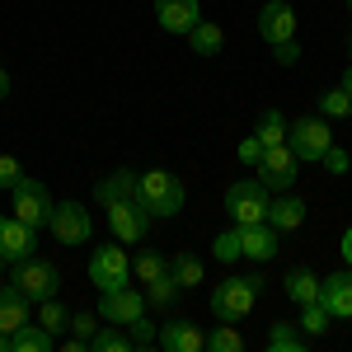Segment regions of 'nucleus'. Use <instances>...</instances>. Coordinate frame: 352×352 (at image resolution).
Segmentation results:
<instances>
[{
    "instance_id": "nucleus-38",
    "label": "nucleus",
    "mask_w": 352,
    "mask_h": 352,
    "mask_svg": "<svg viewBox=\"0 0 352 352\" xmlns=\"http://www.w3.org/2000/svg\"><path fill=\"white\" fill-rule=\"evenodd\" d=\"M19 179H24V169H19V160H14V155H0V188L10 192L14 184H19Z\"/></svg>"
},
{
    "instance_id": "nucleus-43",
    "label": "nucleus",
    "mask_w": 352,
    "mask_h": 352,
    "mask_svg": "<svg viewBox=\"0 0 352 352\" xmlns=\"http://www.w3.org/2000/svg\"><path fill=\"white\" fill-rule=\"evenodd\" d=\"M338 85L348 89V99H352V66H348V71H343V80H338Z\"/></svg>"
},
{
    "instance_id": "nucleus-4",
    "label": "nucleus",
    "mask_w": 352,
    "mask_h": 352,
    "mask_svg": "<svg viewBox=\"0 0 352 352\" xmlns=\"http://www.w3.org/2000/svg\"><path fill=\"white\" fill-rule=\"evenodd\" d=\"M287 146L296 151L300 164H315L324 155L329 146H333V127H329V118H296V122H287Z\"/></svg>"
},
{
    "instance_id": "nucleus-28",
    "label": "nucleus",
    "mask_w": 352,
    "mask_h": 352,
    "mask_svg": "<svg viewBox=\"0 0 352 352\" xmlns=\"http://www.w3.org/2000/svg\"><path fill=\"white\" fill-rule=\"evenodd\" d=\"M254 136L263 141V151H268V146H282V141H287V118H282L277 109H263V118H258Z\"/></svg>"
},
{
    "instance_id": "nucleus-17",
    "label": "nucleus",
    "mask_w": 352,
    "mask_h": 352,
    "mask_svg": "<svg viewBox=\"0 0 352 352\" xmlns=\"http://www.w3.org/2000/svg\"><path fill=\"white\" fill-rule=\"evenodd\" d=\"M155 19H160L164 33L188 38V28L202 19V5H197V0H155Z\"/></svg>"
},
{
    "instance_id": "nucleus-1",
    "label": "nucleus",
    "mask_w": 352,
    "mask_h": 352,
    "mask_svg": "<svg viewBox=\"0 0 352 352\" xmlns=\"http://www.w3.org/2000/svg\"><path fill=\"white\" fill-rule=\"evenodd\" d=\"M136 202L146 207L151 221H169V217L184 212L188 188H184V179L169 174V169H146V174H136Z\"/></svg>"
},
{
    "instance_id": "nucleus-45",
    "label": "nucleus",
    "mask_w": 352,
    "mask_h": 352,
    "mask_svg": "<svg viewBox=\"0 0 352 352\" xmlns=\"http://www.w3.org/2000/svg\"><path fill=\"white\" fill-rule=\"evenodd\" d=\"M343 5H348V14H352V0H343Z\"/></svg>"
},
{
    "instance_id": "nucleus-13",
    "label": "nucleus",
    "mask_w": 352,
    "mask_h": 352,
    "mask_svg": "<svg viewBox=\"0 0 352 352\" xmlns=\"http://www.w3.org/2000/svg\"><path fill=\"white\" fill-rule=\"evenodd\" d=\"M296 10L287 5V0H268L263 10H258V33H263V43L268 47H277V43H287V38H296Z\"/></svg>"
},
{
    "instance_id": "nucleus-23",
    "label": "nucleus",
    "mask_w": 352,
    "mask_h": 352,
    "mask_svg": "<svg viewBox=\"0 0 352 352\" xmlns=\"http://www.w3.org/2000/svg\"><path fill=\"white\" fill-rule=\"evenodd\" d=\"M268 352H305V333H300V324H292V320H272Z\"/></svg>"
},
{
    "instance_id": "nucleus-19",
    "label": "nucleus",
    "mask_w": 352,
    "mask_h": 352,
    "mask_svg": "<svg viewBox=\"0 0 352 352\" xmlns=\"http://www.w3.org/2000/svg\"><path fill=\"white\" fill-rule=\"evenodd\" d=\"M28 305H33V300H28L14 282H0V333H14V329L24 324Z\"/></svg>"
},
{
    "instance_id": "nucleus-26",
    "label": "nucleus",
    "mask_w": 352,
    "mask_h": 352,
    "mask_svg": "<svg viewBox=\"0 0 352 352\" xmlns=\"http://www.w3.org/2000/svg\"><path fill=\"white\" fill-rule=\"evenodd\" d=\"M89 348H94V352H136L132 348V333H122L118 324H99V329H94V338H89Z\"/></svg>"
},
{
    "instance_id": "nucleus-14",
    "label": "nucleus",
    "mask_w": 352,
    "mask_h": 352,
    "mask_svg": "<svg viewBox=\"0 0 352 352\" xmlns=\"http://www.w3.org/2000/svg\"><path fill=\"white\" fill-rule=\"evenodd\" d=\"M315 300L329 310V320H352V268L320 277V296Z\"/></svg>"
},
{
    "instance_id": "nucleus-35",
    "label": "nucleus",
    "mask_w": 352,
    "mask_h": 352,
    "mask_svg": "<svg viewBox=\"0 0 352 352\" xmlns=\"http://www.w3.org/2000/svg\"><path fill=\"white\" fill-rule=\"evenodd\" d=\"M127 333H132V348H151L160 338V329L151 324V315H136L132 324H127Z\"/></svg>"
},
{
    "instance_id": "nucleus-44",
    "label": "nucleus",
    "mask_w": 352,
    "mask_h": 352,
    "mask_svg": "<svg viewBox=\"0 0 352 352\" xmlns=\"http://www.w3.org/2000/svg\"><path fill=\"white\" fill-rule=\"evenodd\" d=\"M0 352H10V333H0Z\"/></svg>"
},
{
    "instance_id": "nucleus-5",
    "label": "nucleus",
    "mask_w": 352,
    "mask_h": 352,
    "mask_svg": "<svg viewBox=\"0 0 352 352\" xmlns=\"http://www.w3.org/2000/svg\"><path fill=\"white\" fill-rule=\"evenodd\" d=\"M268 202L272 192L258 184V179H235L230 188H226V212H230V221L235 226H254V221L268 217Z\"/></svg>"
},
{
    "instance_id": "nucleus-18",
    "label": "nucleus",
    "mask_w": 352,
    "mask_h": 352,
    "mask_svg": "<svg viewBox=\"0 0 352 352\" xmlns=\"http://www.w3.org/2000/svg\"><path fill=\"white\" fill-rule=\"evenodd\" d=\"M277 230V235H287V230H300V221H305V202H300L296 192L287 188V192H277L268 202V217H263Z\"/></svg>"
},
{
    "instance_id": "nucleus-24",
    "label": "nucleus",
    "mask_w": 352,
    "mask_h": 352,
    "mask_svg": "<svg viewBox=\"0 0 352 352\" xmlns=\"http://www.w3.org/2000/svg\"><path fill=\"white\" fill-rule=\"evenodd\" d=\"M188 47L197 56H217L221 47H226V33H221L217 24H207V19H197V24L188 28Z\"/></svg>"
},
{
    "instance_id": "nucleus-22",
    "label": "nucleus",
    "mask_w": 352,
    "mask_h": 352,
    "mask_svg": "<svg viewBox=\"0 0 352 352\" xmlns=\"http://www.w3.org/2000/svg\"><path fill=\"white\" fill-rule=\"evenodd\" d=\"M94 197L99 202H122V197H136V169H113L109 179L94 184Z\"/></svg>"
},
{
    "instance_id": "nucleus-30",
    "label": "nucleus",
    "mask_w": 352,
    "mask_h": 352,
    "mask_svg": "<svg viewBox=\"0 0 352 352\" xmlns=\"http://www.w3.org/2000/svg\"><path fill=\"white\" fill-rule=\"evenodd\" d=\"M329 324H333V320H329V310L320 305V300L300 305V333H305V338H320V333H324Z\"/></svg>"
},
{
    "instance_id": "nucleus-25",
    "label": "nucleus",
    "mask_w": 352,
    "mask_h": 352,
    "mask_svg": "<svg viewBox=\"0 0 352 352\" xmlns=\"http://www.w3.org/2000/svg\"><path fill=\"white\" fill-rule=\"evenodd\" d=\"M169 277L179 282V292L202 287V258H197V254H174V258H169Z\"/></svg>"
},
{
    "instance_id": "nucleus-31",
    "label": "nucleus",
    "mask_w": 352,
    "mask_h": 352,
    "mask_svg": "<svg viewBox=\"0 0 352 352\" xmlns=\"http://www.w3.org/2000/svg\"><path fill=\"white\" fill-rule=\"evenodd\" d=\"M207 348H212V352H244V338H240V329H235V324L221 320V329L207 333Z\"/></svg>"
},
{
    "instance_id": "nucleus-20",
    "label": "nucleus",
    "mask_w": 352,
    "mask_h": 352,
    "mask_svg": "<svg viewBox=\"0 0 352 352\" xmlns=\"http://www.w3.org/2000/svg\"><path fill=\"white\" fill-rule=\"evenodd\" d=\"M52 348H56V333L33 324V320H24V324L10 333V352H52Z\"/></svg>"
},
{
    "instance_id": "nucleus-29",
    "label": "nucleus",
    "mask_w": 352,
    "mask_h": 352,
    "mask_svg": "<svg viewBox=\"0 0 352 352\" xmlns=\"http://www.w3.org/2000/svg\"><path fill=\"white\" fill-rule=\"evenodd\" d=\"M38 324H43V329H52V333H61V329L71 324V310H66V305H61L56 296L38 300Z\"/></svg>"
},
{
    "instance_id": "nucleus-6",
    "label": "nucleus",
    "mask_w": 352,
    "mask_h": 352,
    "mask_svg": "<svg viewBox=\"0 0 352 352\" xmlns=\"http://www.w3.org/2000/svg\"><path fill=\"white\" fill-rule=\"evenodd\" d=\"M47 230H52V240L66 244V249H80V244L94 240V221H89V212H85V202H52Z\"/></svg>"
},
{
    "instance_id": "nucleus-16",
    "label": "nucleus",
    "mask_w": 352,
    "mask_h": 352,
    "mask_svg": "<svg viewBox=\"0 0 352 352\" xmlns=\"http://www.w3.org/2000/svg\"><path fill=\"white\" fill-rule=\"evenodd\" d=\"M240 249H244V258L268 263V258H277V249H282V235L272 230L268 221H254V226H240Z\"/></svg>"
},
{
    "instance_id": "nucleus-40",
    "label": "nucleus",
    "mask_w": 352,
    "mask_h": 352,
    "mask_svg": "<svg viewBox=\"0 0 352 352\" xmlns=\"http://www.w3.org/2000/svg\"><path fill=\"white\" fill-rule=\"evenodd\" d=\"M263 160V141L258 136H244L240 141V164H258Z\"/></svg>"
},
{
    "instance_id": "nucleus-12",
    "label": "nucleus",
    "mask_w": 352,
    "mask_h": 352,
    "mask_svg": "<svg viewBox=\"0 0 352 352\" xmlns=\"http://www.w3.org/2000/svg\"><path fill=\"white\" fill-rule=\"evenodd\" d=\"M38 254V230L24 226L19 217H0V258L5 263H24Z\"/></svg>"
},
{
    "instance_id": "nucleus-41",
    "label": "nucleus",
    "mask_w": 352,
    "mask_h": 352,
    "mask_svg": "<svg viewBox=\"0 0 352 352\" xmlns=\"http://www.w3.org/2000/svg\"><path fill=\"white\" fill-rule=\"evenodd\" d=\"M338 254H343V263H348V268H352V226H348V230H343V240H338Z\"/></svg>"
},
{
    "instance_id": "nucleus-11",
    "label": "nucleus",
    "mask_w": 352,
    "mask_h": 352,
    "mask_svg": "<svg viewBox=\"0 0 352 352\" xmlns=\"http://www.w3.org/2000/svg\"><path fill=\"white\" fill-rule=\"evenodd\" d=\"M136 315H146V292H136L132 282L118 287V292H99V320L104 324H132Z\"/></svg>"
},
{
    "instance_id": "nucleus-3",
    "label": "nucleus",
    "mask_w": 352,
    "mask_h": 352,
    "mask_svg": "<svg viewBox=\"0 0 352 352\" xmlns=\"http://www.w3.org/2000/svg\"><path fill=\"white\" fill-rule=\"evenodd\" d=\"M89 282L99 287V292H118V287H127L132 282V258H127V244H99L94 254H89Z\"/></svg>"
},
{
    "instance_id": "nucleus-2",
    "label": "nucleus",
    "mask_w": 352,
    "mask_h": 352,
    "mask_svg": "<svg viewBox=\"0 0 352 352\" xmlns=\"http://www.w3.org/2000/svg\"><path fill=\"white\" fill-rule=\"evenodd\" d=\"M258 292H263V277H258V272L221 277L217 287H212V315H217V320H226V324H240L244 315H254Z\"/></svg>"
},
{
    "instance_id": "nucleus-42",
    "label": "nucleus",
    "mask_w": 352,
    "mask_h": 352,
    "mask_svg": "<svg viewBox=\"0 0 352 352\" xmlns=\"http://www.w3.org/2000/svg\"><path fill=\"white\" fill-rule=\"evenodd\" d=\"M5 94H10V71L0 66V99H5Z\"/></svg>"
},
{
    "instance_id": "nucleus-47",
    "label": "nucleus",
    "mask_w": 352,
    "mask_h": 352,
    "mask_svg": "<svg viewBox=\"0 0 352 352\" xmlns=\"http://www.w3.org/2000/svg\"><path fill=\"white\" fill-rule=\"evenodd\" d=\"M0 268H5V258H0Z\"/></svg>"
},
{
    "instance_id": "nucleus-37",
    "label": "nucleus",
    "mask_w": 352,
    "mask_h": 352,
    "mask_svg": "<svg viewBox=\"0 0 352 352\" xmlns=\"http://www.w3.org/2000/svg\"><path fill=\"white\" fill-rule=\"evenodd\" d=\"M320 164H324L329 174H338V179H343V174L352 169V160H348V151H343V146H329L324 155H320Z\"/></svg>"
},
{
    "instance_id": "nucleus-39",
    "label": "nucleus",
    "mask_w": 352,
    "mask_h": 352,
    "mask_svg": "<svg viewBox=\"0 0 352 352\" xmlns=\"http://www.w3.org/2000/svg\"><path fill=\"white\" fill-rule=\"evenodd\" d=\"M272 61H277V66H296V61H300V43H296V38L277 43V47H272Z\"/></svg>"
},
{
    "instance_id": "nucleus-34",
    "label": "nucleus",
    "mask_w": 352,
    "mask_h": 352,
    "mask_svg": "<svg viewBox=\"0 0 352 352\" xmlns=\"http://www.w3.org/2000/svg\"><path fill=\"white\" fill-rule=\"evenodd\" d=\"M348 113H352V99H348V89H343V85L320 94V118H348Z\"/></svg>"
},
{
    "instance_id": "nucleus-36",
    "label": "nucleus",
    "mask_w": 352,
    "mask_h": 352,
    "mask_svg": "<svg viewBox=\"0 0 352 352\" xmlns=\"http://www.w3.org/2000/svg\"><path fill=\"white\" fill-rule=\"evenodd\" d=\"M104 324V320H99V310H94V315H85V310H71V333H76V338H94V329Z\"/></svg>"
},
{
    "instance_id": "nucleus-46",
    "label": "nucleus",
    "mask_w": 352,
    "mask_h": 352,
    "mask_svg": "<svg viewBox=\"0 0 352 352\" xmlns=\"http://www.w3.org/2000/svg\"><path fill=\"white\" fill-rule=\"evenodd\" d=\"M348 52H352V33H348Z\"/></svg>"
},
{
    "instance_id": "nucleus-27",
    "label": "nucleus",
    "mask_w": 352,
    "mask_h": 352,
    "mask_svg": "<svg viewBox=\"0 0 352 352\" xmlns=\"http://www.w3.org/2000/svg\"><path fill=\"white\" fill-rule=\"evenodd\" d=\"M132 277H141V287L155 282V277H169V258L155 254V249H146V254H136V258H132Z\"/></svg>"
},
{
    "instance_id": "nucleus-7",
    "label": "nucleus",
    "mask_w": 352,
    "mask_h": 352,
    "mask_svg": "<svg viewBox=\"0 0 352 352\" xmlns=\"http://www.w3.org/2000/svg\"><path fill=\"white\" fill-rule=\"evenodd\" d=\"M10 197H14V217L24 221V226L47 230V221H52V192H47L43 179H28V174H24V179L10 188Z\"/></svg>"
},
{
    "instance_id": "nucleus-9",
    "label": "nucleus",
    "mask_w": 352,
    "mask_h": 352,
    "mask_svg": "<svg viewBox=\"0 0 352 352\" xmlns=\"http://www.w3.org/2000/svg\"><path fill=\"white\" fill-rule=\"evenodd\" d=\"M258 169V184L268 192H287L292 184H296V174H300V160H296V151L282 141V146H268L263 151V160L254 164Z\"/></svg>"
},
{
    "instance_id": "nucleus-8",
    "label": "nucleus",
    "mask_w": 352,
    "mask_h": 352,
    "mask_svg": "<svg viewBox=\"0 0 352 352\" xmlns=\"http://www.w3.org/2000/svg\"><path fill=\"white\" fill-rule=\"evenodd\" d=\"M14 287H19L28 300H47V296L61 292V268L33 254V258H24V263H14Z\"/></svg>"
},
{
    "instance_id": "nucleus-33",
    "label": "nucleus",
    "mask_w": 352,
    "mask_h": 352,
    "mask_svg": "<svg viewBox=\"0 0 352 352\" xmlns=\"http://www.w3.org/2000/svg\"><path fill=\"white\" fill-rule=\"evenodd\" d=\"M174 296H179V282H174V277H155V282H146V300H151L155 310H169Z\"/></svg>"
},
{
    "instance_id": "nucleus-21",
    "label": "nucleus",
    "mask_w": 352,
    "mask_h": 352,
    "mask_svg": "<svg viewBox=\"0 0 352 352\" xmlns=\"http://www.w3.org/2000/svg\"><path fill=\"white\" fill-rule=\"evenodd\" d=\"M282 292H287L292 305H310V300L320 296V277H315L310 268H292L287 277H282Z\"/></svg>"
},
{
    "instance_id": "nucleus-15",
    "label": "nucleus",
    "mask_w": 352,
    "mask_h": 352,
    "mask_svg": "<svg viewBox=\"0 0 352 352\" xmlns=\"http://www.w3.org/2000/svg\"><path fill=\"white\" fill-rule=\"evenodd\" d=\"M164 352H202L207 348V333L192 324V320H184V315H174V320H164L160 324V338H155Z\"/></svg>"
},
{
    "instance_id": "nucleus-10",
    "label": "nucleus",
    "mask_w": 352,
    "mask_h": 352,
    "mask_svg": "<svg viewBox=\"0 0 352 352\" xmlns=\"http://www.w3.org/2000/svg\"><path fill=\"white\" fill-rule=\"evenodd\" d=\"M104 212H109V230H113V240H118V244H141V240H146L151 217H146V207H141L136 197L104 202Z\"/></svg>"
},
{
    "instance_id": "nucleus-32",
    "label": "nucleus",
    "mask_w": 352,
    "mask_h": 352,
    "mask_svg": "<svg viewBox=\"0 0 352 352\" xmlns=\"http://www.w3.org/2000/svg\"><path fill=\"white\" fill-rule=\"evenodd\" d=\"M212 254H217L221 263H235V258H244V249H240V226L221 230L217 240H212Z\"/></svg>"
}]
</instances>
